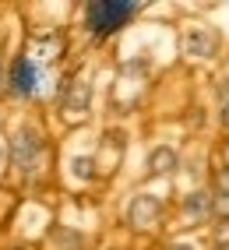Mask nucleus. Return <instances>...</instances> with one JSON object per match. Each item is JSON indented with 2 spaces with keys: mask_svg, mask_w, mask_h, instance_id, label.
<instances>
[{
  "mask_svg": "<svg viewBox=\"0 0 229 250\" xmlns=\"http://www.w3.org/2000/svg\"><path fill=\"white\" fill-rule=\"evenodd\" d=\"M4 162H7V141L0 138V166H4Z\"/></svg>",
  "mask_w": 229,
  "mask_h": 250,
  "instance_id": "4468645a",
  "label": "nucleus"
},
{
  "mask_svg": "<svg viewBox=\"0 0 229 250\" xmlns=\"http://www.w3.org/2000/svg\"><path fill=\"white\" fill-rule=\"evenodd\" d=\"M88 95H92V85L85 78H78V81H71V88L63 92V113H74V116H81V113H88Z\"/></svg>",
  "mask_w": 229,
  "mask_h": 250,
  "instance_id": "423d86ee",
  "label": "nucleus"
},
{
  "mask_svg": "<svg viewBox=\"0 0 229 250\" xmlns=\"http://www.w3.org/2000/svg\"><path fill=\"white\" fill-rule=\"evenodd\" d=\"M176 152H173V148H166V145H159L155 148V152L148 155V173L152 176H169L173 169H176Z\"/></svg>",
  "mask_w": 229,
  "mask_h": 250,
  "instance_id": "0eeeda50",
  "label": "nucleus"
},
{
  "mask_svg": "<svg viewBox=\"0 0 229 250\" xmlns=\"http://www.w3.org/2000/svg\"><path fill=\"white\" fill-rule=\"evenodd\" d=\"M7 88H11L14 95H21V99L36 95V92H39V67H36L28 57H14L11 74H7Z\"/></svg>",
  "mask_w": 229,
  "mask_h": 250,
  "instance_id": "20e7f679",
  "label": "nucleus"
},
{
  "mask_svg": "<svg viewBox=\"0 0 229 250\" xmlns=\"http://www.w3.org/2000/svg\"><path fill=\"white\" fill-rule=\"evenodd\" d=\"M71 176H78V180H95L99 176V169H95V159L92 155H74L71 159Z\"/></svg>",
  "mask_w": 229,
  "mask_h": 250,
  "instance_id": "1a4fd4ad",
  "label": "nucleus"
},
{
  "mask_svg": "<svg viewBox=\"0 0 229 250\" xmlns=\"http://www.w3.org/2000/svg\"><path fill=\"white\" fill-rule=\"evenodd\" d=\"M219 120H222V127H229V103H222V113H219Z\"/></svg>",
  "mask_w": 229,
  "mask_h": 250,
  "instance_id": "ddd939ff",
  "label": "nucleus"
},
{
  "mask_svg": "<svg viewBox=\"0 0 229 250\" xmlns=\"http://www.w3.org/2000/svg\"><path fill=\"white\" fill-rule=\"evenodd\" d=\"M42 155H46L42 134H39L32 124H21V127L11 134V141H7V159H11V166H14L21 176H32V173L42 166Z\"/></svg>",
  "mask_w": 229,
  "mask_h": 250,
  "instance_id": "f257e3e1",
  "label": "nucleus"
},
{
  "mask_svg": "<svg viewBox=\"0 0 229 250\" xmlns=\"http://www.w3.org/2000/svg\"><path fill=\"white\" fill-rule=\"evenodd\" d=\"M215 243H219V250H229V222L215 226Z\"/></svg>",
  "mask_w": 229,
  "mask_h": 250,
  "instance_id": "f8f14e48",
  "label": "nucleus"
},
{
  "mask_svg": "<svg viewBox=\"0 0 229 250\" xmlns=\"http://www.w3.org/2000/svg\"><path fill=\"white\" fill-rule=\"evenodd\" d=\"M134 14H138V4H127V0H95L85 7V25L95 36H109V32L124 28Z\"/></svg>",
  "mask_w": 229,
  "mask_h": 250,
  "instance_id": "f03ea898",
  "label": "nucleus"
},
{
  "mask_svg": "<svg viewBox=\"0 0 229 250\" xmlns=\"http://www.w3.org/2000/svg\"><path fill=\"white\" fill-rule=\"evenodd\" d=\"M211 183H215V194H229V166H219Z\"/></svg>",
  "mask_w": 229,
  "mask_h": 250,
  "instance_id": "9b49d317",
  "label": "nucleus"
},
{
  "mask_svg": "<svg viewBox=\"0 0 229 250\" xmlns=\"http://www.w3.org/2000/svg\"><path fill=\"white\" fill-rule=\"evenodd\" d=\"M166 250H194V247H190V243H169Z\"/></svg>",
  "mask_w": 229,
  "mask_h": 250,
  "instance_id": "2eb2a0df",
  "label": "nucleus"
},
{
  "mask_svg": "<svg viewBox=\"0 0 229 250\" xmlns=\"http://www.w3.org/2000/svg\"><path fill=\"white\" fill-rule=\"evenodd\" d=\"M0 81H4V74H0Z\"/></svg>",
  "mask_w": 229,
  "mask_h": 250,
  "instance_id": "dca6fc26",
  "label": "nucleus"
},
{
  "mask_svg": "<svg viewBox=\"0 0 229 250\" xmlns=\"http://www.w3.org/2000/svg\"><path fill=\"white\" fill-rule=\"evenodd\" d=\"M184 211L190 219H211V194L208 190H190L184 197Z\"/></svg>",
  "mask_w": 229,
  "mask_h": 250,
  "instance_id": "6e6552de",
  "label": "nucleus"
},
{
  "mask_svg": "<svg viewBox=\"0 0 229 250\" xmlns=\"http://www.w3.org/2000/svg\"><path fill=\"white\" fill-rule=\"evenodd\" d=\"M180 49H184L187 57L208 60V57L219 53V36L205 25H190V28H184V36H180Z\"/></svg>",
  "mask_w": 229,
  "mask_h": 250,
  "instance_id": "7ed1b4c3",
  "label": "nucleus"
},
{
  "mask_svg": "<svg viewBox=\"0 0 229 250\" xmlns=\"http://www.w3.org/2000/svg\"><path fill=\"white\" fill-rule=\"evenodd\" d=\"M211 215L219 222H229V194H211Z\"/></svg>",
  "mask_w": 229,
  "mask_h": 250,
  "instance_id": "9d476101",
  "label": "nucleus"
},
{
  "mask_svg": "<svg viewBox=\"0 0 229 250\" xmlns=\"http://www.w3.org/2000/svg\"><path fill=\"white\" fill-rule=\"evenodd\" d=\"M162 215V201L155 194H134V201L127 205V222L134 229H152Z\"/></svg>",
  "mask_w": 229,
  "mask_h": 250,
  "instance_id": "39448f33",
  "label": "nucleus"
}]
</instances>
